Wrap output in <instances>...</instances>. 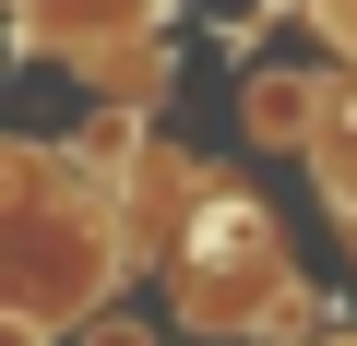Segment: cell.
I'll return each instance as SVG.
<instances>
[{
  "label": "cell",
  "mask_w": 357,
  "mask_h": 346,
  "mask_svg": "<svg viewBox=\"0 0 357 346\" xmlns=\"http://www.w3.org/2000/svg\"><path fill=\"white\" fill-rule=\"evenodd\" d=\"M84 346H155V334H143V322H96Z\"/></svg>",
  "instance_id": "cell-3"
},
{
  "label": "cell",
  "mask_w": 357,
  "mask_h": 346,
  "mask_svg": "<svg viewBox=\"0 0 357 346\" xmlns=\"http://www.w3.org/2000/svg\"><path fill=\"white\" fill-rule=\"evenodd\" d=\"M238 120H250L262 143H298V131L321 120V84H310V72H262V84L238 96Z\"/></svg>",
  "instance_id": "cell-2"
},
{
  "label": "cell",
  "mask_w": 357,
  "mask_h": 346,
  "mask_svg": "<svg viewBox=\"0 0 357 346\" xmlns=\"http://www.w3.org/2000/svg\"><path fill=\"white\" fill-rule=\"evenodd\" d=\"M36 24H48V48H72V60H119V48H143L155 0H36Z\"/></svg>",
  "instance_id": "cell-1"
}]
</instances>
